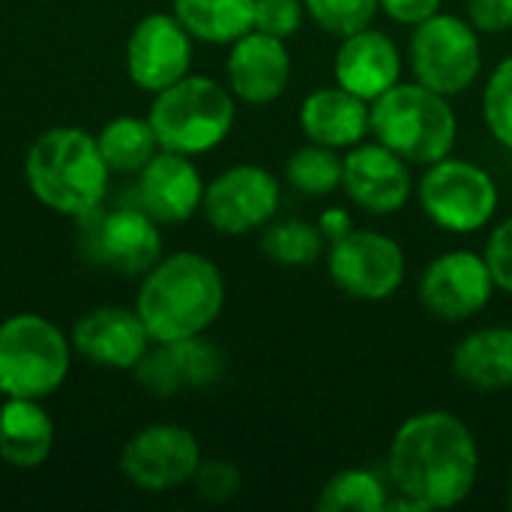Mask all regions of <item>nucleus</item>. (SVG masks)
<instances>
[{
  "mask_svg": "<svg viewBox=\"0 0 512 512\" xmlns=\"http://www.w3.org/2000/svg\"><path fill=\"white\" fill-rule=\"evenodd\" d=\"M387 480L414 512L453 510L480 480V444L453 411L432 408L399 423L387 447Z\"/></svg>",
  "mask_w": 512,
  "mask_h": 512,
  "instance_id": "1",
  "label": "nucleus"
},
{
  "mask_svg": "<svg viewBox=\"0 0 512 512\" xmlns=\"http://www.w3.org/2000/svg\"><path fill=\"white\" fill-rule=\"evenodd\" d=\"M225 309L222 270L201 252L162 255L135 297V312L153 342L204 336Z\"/></svg>",
  "mask_w": 512,
  "mask_h": 512,
  "instance_id": "2",
  "label": "nucleus"
},
{
  "mask_svg": "<svg viewBox=\"0 0 512 512\" xmlns=\"http://www.w3.org/2000/svg\"><path fill=\"white\" fill-rule=\"evenodd\" d=\"M24 174L39 204L78 219L105 201L111 168L90 132L57 126L30 144Z\"/></svg>",
  "mask_w": 512,
  "mask_h": 512,
  "instance_id": "3",
  "label": "nucleus"
},
{
  "mask_svg": "<svg viewBox=\"0 0 512 512\" xmlns=\"http://www.w3.org/2000/svg\"><path fill=\"white\" fill-rule=\"evenodd\" d=\"M369 138L381 141L414 168H426L456 150L459 114L450 96L420 81H399L369 105Z\"/></svg>",
  "mask_w": 512,
  "mask_h": 512,
  "instance_id": "4",
  "label": "nucleus"
},
{
  "mask_svg": "<svg viewBox=\"0 0 512 512\" xmlns=\"http://www.w3.org/2000/svg\"><path fill=\"white\" fill-rule=\"evenodd\" d=\"M147 120L162 150L195 159L231 135L237 120V99L228 84L189 72L156 93Z\"/></svg>",
  "mask_w": 512,
  "mask_h": 512,
  "instance_id": "5",
  "label": "nucleus"
},
{
  "mask_svg": "<svg viewBox=\"0 0 512 512\" xmlns=\"http://www.w3.org/2000/svg\"><path fill=\"white\" fill-rule=\"evenodd\" d=\"M72 345L66 333L33 312L0 324V393L12 399H48L69 378Z\"/></svg>",
  "mask_w": 512,
  "mask_h": 512,
  "instance_id": "6",
  "label": "nucleus"
},
{
  "mask_svg": "<svg viewBox=\"0 0 512 512\" xmlns=\"http://www.w3.org/2000/svg\"><path fill=\"white\" fill-rule=\"evenodd\" d=\"M417 201L423 216L447 234L468 237L489 228L501 207L498 180L474 159L444 156L417 177Z\"/></svg>",
  "mask_w": 512,
  "mask_h": 512,
  "instance_id": "7",
  "label": "nucleus"
},
{
  "mask_svg": "<svg viewBox=\"0 0 512 512\" xmlns=\"http://www.w3.org/2000/svg\"><path fill=\"white\" fill-rule=\"evenodd\" d=\"M405 63L414 81L453 99L471 90L483 75V33L465 15L441 9L411 27Z\"/></svg>",
  "mask_w": 512,
  "mask_h": 512,
  "instance_id": "8",
  "label": "nucleus"
},
{
  "mask_svg": "<svg viewBox=\"0 0 512 512\" xmlns=\"http://www.w3.org/2000/svg\"><path fill=\"white\" fill-rule=\"evenodd\" d=\"M78 252L87 264L123 276H144L162 258V231L135 201H120L114 207H105L102 201L78 216Z\"/></svg>",
  "mask_w": 512,
  "mask_h": 512,
  "instance_id": "9",
  "label": "nucleus"
},
{
  "mask_svg": "<svg viewBox=\"0 0 512 512\" xmlns=\"http://www.w3.org/2000/svg\"><path fill=\"white\" fill-rule=\"evenodd\" d=\"M330 282L351 300L384 303L408 276V258L396 237L378 228H354L342 240L327 246Z\"/></svg>",
  "mask_w": 512,
  "mask_h": 512,
  "instance_id": "10",
  "label": "nucleus"
},
{
  "mask_svg": "<svg viewBox=\"0 0 512 512\" xmlns=\"http://www.w3.org/2000/svg\"><path fill=\"white\" fill-rule=\"evenodd\" d=\"M282 207V180L264 165H231L204 186L201 213L213 231L243 237L264 231Z\"/></svg>",
  "mask_w": 512,
  "mask_h": 512,
  "instance_id": "11",
  "label": "nucleus"
},
{
  "mask_svg": "<svg viewBox=\"0 0 512 512\" xmlns=\"http://www.w3.org/2000/svg\"><path fill=\"white\" fill-rule=\"evenodd\" d=\"M495 279L483 258V252L474 249H450L432 258L420 276L417 297L420 306L447 324L471 321L480 312L489 309L495 300Z\"/></svg>",
  "mask_w": 512,
  "mask_h": 512,
  "instance_id": "12",
  "label": "nucleus"
},
{
  "mask_svg": "<svg viewBox=\"0 0 512 512\" xmlns=\"http://www.w3.org/2000/svg\"><path fill=\"white\" fill-rule=\"evenodd\" d=\"M201 465V447L198 438L174 423H153L135 432L123 453H120V471L123 477L150 495L180 489L192 483L195 471Z\"/></svg>",
  "mask_w": 512,
  "mask_h": 512,
  "instance_id": "13",
  "label": "nucleus"
},
{
  "mask_svg": "<svg viewBox=\"0 0 512 512\" xmlns=\"http://www.w3.org/2000/svg\"><path fill=\"white\" fill-rule=\"evenodd\" d=\"M345 198L369 216H393L405 210L417 192L414 165L375 138L345 150L342 165Z\"/></svg>",
  "mask_w": 512,
  "mask_h": 512,
  "instance_id": "14",
  "label": "nucleus"
},
{
  "mask_svg": "<svg viewBox=\"0 0 512 512\" xmlns=\"http://www.w3.org/2000/svg\"><path fill=\"white\" fill-rule=\"evenodd\" d=\"M192 42V33L177 21L174 12L144 15L126 42V72L132 84L147 93H159L189 75Z\"/></svg>",
  "mask_w": 512,
  "mask_h": 512,
  "instance_id": "15",
  "label": "nucleus"
},
{
  "mask_svg": "<svg viewBox=\"0 0 512 512\" xmlns=\"http://www.w3.org/2000/svg\"><path fill=\"white\" fill-rule=\"evenodd\" d=\"M132 372L141 390L156 399H171L183 390H204L219 384L225 375V357L204 336L153 342Z\"/></svg>",
  "mask_w": 512,
  "mask_h": 512,
  "instance_id": "16",
  "label": "nucleus"
},
{
  "mask_svg": "<svg viewBox=\"0 0 512 512\" xmlns=\"http://www.w3.org/2000/svg\"><path fill=\"white\" fill-rule=\"evenodd\" d=\"M294 60L288 51V39L249 30L228 45L225 57V81L237 102L264 108L273 105L291 84Z\"/></svg>",
  "mask_w": 512,
  "mask_h": 512,
  "instance_id": "17",
  "label": "nucleus"
},
{
  "mask_svg": "<svg viewBox=\"0 0 512 512\" xmlns=\"http://www.w3.org/2000/svg\"><path fill=\"white\" fill-rule=\"evenodd\" d=\"M405 54L396 39L378 27H363L339 39L333 54V84L366 99L369 105L402 81Z\"/></svg>",
  "mask_w": 512,
  "mask_h": 512,
  "instance_id": "18",
  "label": "nucleus"
},
{
  "mask_svg": "<svg viewBox=\"0 0 512 512\" xmlns=\"http://www.w3.org/2000/svg\"><path fill=\"white\" fill-rule=\"evenodd\" d=\"M135 186V204L159 225L189 222L204 201V180L192 156L159 150L141 171Z\"/></svg>",
  "mask_w": 512,
  "mask_h": 512,
  "instance_id": "19",
  "label": "nucleus"
},
{
  "mask_svg": "<svg viewBox=\"0 0 512 512\" xmlns=\"http://www.w3.org/2000/svg\"><path fill=\"white\" fill-rule=\"evenodd\" d=\"M153 345L135 309L99 306L84 312L72 327V348L105 369H135Z\"/></svg>",
  "mask_w": 512,
  "mask_h": 512,
  "instance_id": "20",
  "label": "nucleus"
},
{
  "mask_svg": "<svg viewBox=\"0 0 512 512\" xmlns=\"http://www.w3.org/2000/svg\"><path fill=\"white\" fill-rule=\"evenodd\" d=\"M306 141L333 147L339 153L369 138V102L339 84L315 87L297 111Z\"/></svg>",
  "mask_w": 512,
  "mask_h": 512,
  "instance_id": "21",
  "label": "nucleus"
},
{
  "mask_svg": "<svg viewBox=\"0 0 512 512\" xmlns=\"http://www.w3.org/2000/svg\"><path fill=\"white\" fill-rule=\"evenodd\" d=\"M450 369L474 393L512 390V327L489 324L465 333L450 354Z\"/></svg>",
  "mask_w": 512,
  "mask_h": 512,
  "instance_id": "22",
  "label": "nucleus"
},
{
  "mask_svg": "<svg viewBox=\"0 0 512 512\" xmlns=\"http://www.w3.org/2000/svg\"><path fill=\"white\" fill-rule=\"evenodd\" d=\"M54 447V423L39 399H12L0 405V459L12 468H39Z\"/></svg>",
  "mask_w": 512,
  "mask_h": 512,
  "instance_id": "23",
  "label": "nucleus"
},
{
  "mask_svg": "<svg viewBox=\"0 0 512 512\" xmlns=\"http://www.w3.org/2000/svg\"><path fill=\"white\" fill-rule=\"evenodd\" d=\"M177 21L198 42L231 45L255 24V0H171Z\"/></svg>",
  "mask_w": 512,
  "mask_h": 512,
  "instance_id": "24",
  "label": "nucleus"
},
{
  "mask_svg": "<svg viewBox=\"0 0 512 512\" xmlns=\"http://www.w3.org/2000/svg\"><path fill=\"white\" fill-rule=\"evenodd\" d=\"M96 144H99L108 168L117 174H138L162 150L147 117H114V120H108L99 129Z\"/></svg>",
  "mask_w": 512,
  "mask_h": 512,
  "instance_id": "25",
  "label": "nucleus"
},
{
  "mask_svg": "<svg viewBox=\"0 0 512 512\" xmlns=\"http://www.w3.org/2000/svg\"><path fill=\"white\" fill-rule=\"evenodd\" d=\"M390 480L372 468H342L318 492L321 512H384L390 507Z\"/></svg>",
  "mask_w": 512,
  "mask_h": 512,
  "instance_id": "26",
  "label": "nucleus"
},
{
  "mask_svg": "<svg viewBox=\"0 0 512 512\" xmlns=\"http://www.w3.org/2000/svg\"><path fill=\"white\" fill-rule=\"evenodd\" d=\"M345 153L306 141L285 159V183L306 198H330L342 189Z\"/></svg>",
  "mask_w": 512,
  "mask_h": 512,
  "instance_id": "27",
  "label": "nucleus"
},
{
  "mask_svg": "<svg viewBox=\"0 0 512 512\" xmlns=\"http://www.w3.org/2000/svg\"><path fill=\"white\" fill-rule=\"evenodd\" d=\"M261 252L279 267H312L327 255V240L309 219H273L264 225Z\"/></svg>",
  "mask_w": 512,
  "mask_h": 512,
  "instance_id": "28",
  "label": "nucleus"
},
{
  "mask_svg": "<svg viewBox=\"0 0 512 512\" xmlns=\"http://www.w3.org/2000/svg\"><path fill=\"white\" fill-rule=\"evenodd\" d=\"M483 123L489 135L512 153V54L495 63L483 84Z\"/></svg>",
  "mask_w": 512,
  "mask_h": 512,
  "instance_id": "29",
  "label": "nucleus"
},
{
  "mask_svg": "<svg viewBox=\"0 0 512 512\" xmlns=\"http://www.w3.org/2000/svg\"><path fill=\"white\" fill-rule=\"evenodd\" d=\"M306 15L330 36L357 33L381 15V0H303Z\"/></svg>",
  "mask_w": 512,
  "mask_h": 512,
  "instance_id": "30",
  "label": "nucleus"
},
{
  "mask_svg": "<svg viewBox=\"0 0 512 512\" xmlns=\"http://www.w3.org/2000/svg\"><path fill=\"white\" fill-rule=\"evenodd\" d=\"M192 489L204 504H228L231 498L240 495L243 477L240 468L228 459H201L192 477Z\"/></svg>",
  "mask_w": 512,
  "mask_h": 512,
  "instance_id": "31",
  "label": "nucleus"
},
{
  "mask_svg": "<svg viewBox=\"0 0 512 512\" xmlns=\"http://www.w3.org/2000/svg\"><path fill=\"white\" fill-rule=\"evenodd\" d=\"M306 6L303 0H255V30L279 36V39H291L300 33L303 21H306Z\"/></svg>",
  "mask_w": 512,
  "mask_h": 512,
  "instance_id": "32",
  "label": "nucleus"
},
{
  "mask_svg": "<svg viewBox=\"0 0 512 512\" xmlns=\"http://www.w3.org/2000/svg\"><path fill=\"white\" fill-rule=\"evenodd\" d=\"M483 258L492 270V279L498 285V291L512 294V216L501 219L498 225H492L486 246H483Z\"/></svg>",
  "mask_w": 512,
  "mask_h": 512,
  "instance_id": "33",
  "label": "nucleus"
},
{
  "mask_svg": "<svg viewBox=\"0 0 512 512\" xmlns=\"http://www.w3.org/2000/svg\"><path fill=\"white\" fill-rule=\"evenodd\" d=\"M465 18L489 36L512 30V0H468Z\"/></svg>",
  "mask_w": 512,
  "mask_h": 512,
  "instance_id": "34",
  "label": "nucleus"
},
{
  "mask_svg": "<svg viewBox=\"0 0 512 512\" xmlns=\"http://www.w3.org/2000/svg\"><path fill=\"white\" fill-rule=\"evenodd\" d=\"M444 9V0H381V15H387L393 24L417 27L426 18L438 15Z\"/></svg>",
  "mask_w": 512,
  "mask_h": 512,
  "instance_id": "35",
  "label": "nucleus"
},
{
  "mask_svg": "<svg viewBox=\"0 0 512 512\" xmlns=\"http://www.w3.org/2000/svg\"><path fill=\"white\" fill-rule=\"evenodd\" d=\"M315 225H318V231L324 234L327 246H330V243H336V240H342L348 231H354V228H357V225H354L351 210H348V207H342V204H330V207H324V210L318 213Z\"/></svg>",
  "mask_w": 512,
  "mask_h": 512,
  "instance_id": "36",
  "label": "nucleus"
},
{
  "mask_svg": "<svg viewBox=\"0 0 512 512\" xmlns=\"http://www.w3.org/2000/svg\"><path fill=\"white\" fill-rule=\"evenodd\" d=\"M507 507L512 510V480H510V486H507Z\"/></svg>",
  "mask_w": 512,
  "mask_h": 512,
  "instance_id": "37",
  "label": "nucleus"
}]
</instances>
